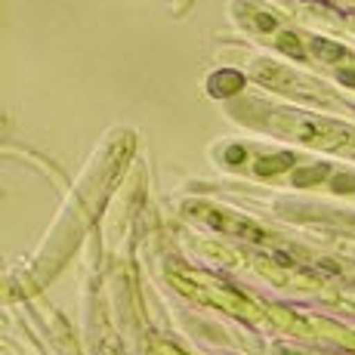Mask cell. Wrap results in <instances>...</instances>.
I'll return each instance as SVG.
<instances>
[{
  "mask_svg": "<svg viewBox=\"0 0 355 355\" xmlns=\"http://www.w3.org/2000/svg\"><path fill=\"white\" fill-rule=\"evenodd\" d=\"M198 216L220 232H235V235H244V238H250V241H263V232L257 226H250V223H244V220H235V216L229 220V214H223V210H201Z\"/></svg>",
  "mask_w": 355,
  "mask_h": 355,
  "instance_id": "6da1fadb",
  "label": "cell"
},
{
  "mask_svg": "<svg viewBox=\"0 0 355 355\" xmlns=\"http://www.w3.org/2000/svg\"><path fill=\"white\" fill-rule=\"evenodd\" d=\"M312 50H315V53H322L324 59H340V56H343V50H340V46L324 44V40H315V44H312Z\"/></svg>",
  "mask_w": 355,
  "mask_h": 355,
  "instance_id": "7a4b0ae2",
  "label": "cell"
},
{
  "mask_svg": "<svg viewBox=\"0 0 355 355\" xmlns=\"http://www.w3.org/2000/svg\"><path fill=\"white\" fill-rule=\"evenodd\" d=\"M278 46H282L284 53H291V56H303V50H300L297 46V37H293V34H282V37H278Z\"/></svg>",
  "mask_w": 355,
  "mask_h": 355,
  "instance_id": "3957f363",
  "label": "cell"
},
{
  "mask_svg": "<svg viewBox=\"0 0 355 355\" xmlns=\"http://www.w3.org/2000/svg\"><path fill=\"white\" fill-rule=\"evenodd\" d=\"M349 186H355V176H337L334 180V189H340V192H352Z\"/></svg>",
  "mask_w": 355,
  "mask_h": 355,
  "instance_id": "277c9868",
  "label": "cell"
}]
</instances>
